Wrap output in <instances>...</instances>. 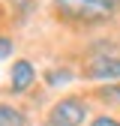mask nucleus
Listing matches in <instances>:
<instances>
[{
	"label": "nucleus",
	"mask_w": 120,
	"mask_h": 126,
	"mask_svg": "<svg viewBox=\"0 0 120 126\" xmlns=\"http://www.w3.org/2000/svg\"><path fill=\"white\" fill-rule=\"evenodd\" d=\"M57 9L75 21H102L111 15V3L105 0H57Z\"/></svg>",
	"instance_id": "nucleus-1"
},
{
	"label": "nucleus",
	"mask_w": 120,
	"mask_h": 126,
	"mask_svg": "<svg viewBox=\"0 0 120 126\" xmlns=\"http://www.w3.org/2000/svg\"><path fill=\"white\" fill-rule=\"evenodd\" d=\"M84 117H87V108L81 99H60L51 108L48 123L51 126H78V123H84Z\"/></svg>",
	"instance_id": "nucleus-2"
},
{
	"label": "nucleus",
	"mask_w": 120,
	"mask_h": 126,
	"mask_svg": "<svg viewBox=\"0 0 120 126\" xmlns=\"http://www.w3.org/2000/svg\"><path fill=\"white\" fill-rule=\"evenodd\" d=\"M90 78H120V57H96L87 66Z\"/></svg>",
	"instance_id": "nucleus-3"
},
{
	"label": "nucleus",
	"mask_w": 120,
	"mask_h": 126,
	"mask_svg": "<svg viewBox=\"0 0 120 126\" xmlns=\"http://www.w3.org/2000/svg\"><path fill=\"white\" fill-rule=\"evenodd\" d=\"M30 84H33V66L27 60H15V66H12V90L24 93Z\"/></svg>",
	"instance_id": "nucleus-4"
},
{
	"label": "nucleus",
	"mask_w": 120,
	"mask_h": 126,
	"mask_svg": "<svg viewBox=\"0 0 120 126\" xmlns=\"http://www.w3.org/2000/svg\"><path fill=\"white\" fill-rule=\"evenodd\" d=\"M0 126H24V114L12 105H0Z\"/></svg>",
	"instance_id": "nucleus-5"
},
{
	"label": "nucleus",
	"mask_w": 120,
	"mask_h": 126,
	"mask_svg": "<svg viewBox=\"0 0 120 126\" xmlns=\"http://www.w3.org/2000/svg\"><path fill=\"white\" fill-rule=\"evenodd\" d=\"M9 54H12V42H9L6 36H0V60L9 57Z\"/></svg>",
	"instance_id": "nucleus-6"
},
{
	"label": "nucleus",
	"mask_w": 120,
	"mask_h": 126,
	"mask_svg": "<svg viewBox=\"0 0 120 126\" xmlns=\"http://www.w3.org/2000/svg\"><path fill=\"white\" fill-rule=\"evenodd\" d=\"M90 126H120V120H114V117H96Z\"/></svg>",
	"instance_id": "nucleus-7"
},
{
	"label": "nucleus",
	"mask_w": 120,
	"mask_h": 126,
	"mask_svg": "<svg viewBox=\"0 0 120 126\" xmlns=\"http://www.w3.org/2000/svg\"><path fill=\"white\" fill-rule=\"evenodd\" d=\"M48 81H51V84H57V81H69V72H66V69H63V72H51Z\"/></svg>",
	"instance_id": "nucleus-8"
},
{
	"label": "nucleus",
	"mask_w": 120,
	"mask_h": 126,
	"mask_svg": "<svg viewBox=\"0 0 120 126\" xmlns=\"http://www.w3.org/2000/svg\"><path fill=\"white\" fill-rule=\"evenodd\" d=\"M105 3H111V6H114V3H117V0H105Z\"/></svg>",
	"instance_id": "nucleus-9"
}]
</instances>
